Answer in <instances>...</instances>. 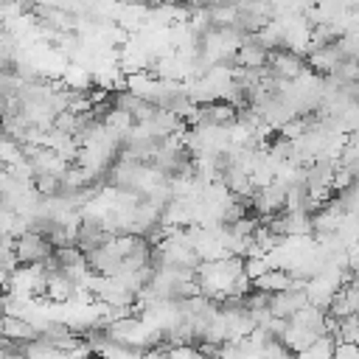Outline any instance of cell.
<instances>
[{
  "instance_id": "6da1fadb",
  "label": "cell",
  "mask_w": 359,
  "mask_h": 359,
  "mask_svg": "<svg viewBox=\"0 0 359 359\" xmlns=\"http://www.w3.org/2000/svg\"><path fill=\"white\" fill-rule=\"evenodd\" d=\"M309 62H306V56L303 53H297V50H289V48H280V50H272L269 53V70H272V76H278V79H283V81H294V79H300L309 67H306Z\"/></svg>"
},
{
  "instance_id": "7a4b0ae2",
  "label": "cell",
  "mask_w": 359,
  "mask_h": 359,
  "mask_svg": "<svg viewBox=\"0 0 359 359\" xmlns=\"http://www.w3.org/2000/svg\"><path fill=\"white\" fill-rule=\"evenodd\" d=\"M14 250H17V258H20V264L22 266H31V264H45L50 255H53V244L45 238V236H39V233H25V236H20L17 238V244H14Z\"/></svg>"
},
{
  "instance_id": "3957f363",
  "label": "cell",
  "mask_w": 359,
  "mask_h": 359,
  "mask_svg": "<svg viewBox=\"0 0 359 359\" xmlns=\"http://www.w3.org/2000/svg\"><path fill=\"white\" fill-rule=\"evenodd\" d=\"M252 208H255L258 216H266V219L286 213V188L280 182H272L266 188H258L255 196H252Z\"/></svg>"
},
{
  "instance_id": "277c9868",
  "label": "cell",
  "mask_w": 359,
  "mask_h": 359,
  "mask_svg": "<svg viewBox=\"0 0 359 359\" xmlns=\"http://www.w3.org/2000/svg\"><path fill=\"white\" fill-rule=\"evenodd\" d=\"M309 306V292L306 289H286V292H278L272 294V303H269V311L272 317L278 320H292L297 311H303Z\"/></svg>"
},
{
  "instance_id": "5b68a950",
  "label": "cell",
  "mask_w": 359,
  "mask_h": 359,
  "mask_svg": "<svg viewBox=\"0 0 359 359\" xmlns=\"http://www.w3.org/2000/svg\"><path fill=\"white\" fill-rule=\"evenodd\" d=\"M3 337L20 339V342H34V339H39V328H36L31 320H25V317L6 314V317H3Z\"/></svg>"
}]
</instances>
